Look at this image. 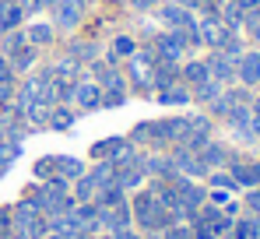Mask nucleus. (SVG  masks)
Masks as SVG:
<instances>
[{
    "mask_svg": "<svg viewBox=\"0 0 260 239\" xmlns=\"http://www.w3.org/2000/svg\"><path fill=\"white\" fill-rule=\"evenodd\" d=\"M71 197L78 200V204H85V200H95V197H99V183H95V176H91V172H81V176L74 180Z\"/></svg>",
    "mask_w": 260,
    "mask_h": 239,
    "instance_id": "18",
    "label": "nucleus"
},
{
    "mask_svg": "<svg viewBox=\"0 0 260 239\" xmlns=\"http://www.w3.org/2000/svg\"><path fill=\"white\" fill-rule=\"evenodd\" d=\"M243 25H246L250 39H253V42H260V21H250V18H243Z\"/></svg>",
    "mask_w": 260,
    "mask_h": 239,
    "instance_id": "38",
    "label": "nucleus"
},
{
    "mask_svg": "<svg viewBox=\"0 0 260 239\" xmlns=\"http://www.w3.org/2000/svg\"><path fill=\"white\" fill-rule=\"evenodd\" d=\"M137 11H151V7H158V0H130Z\"/></svg>",
    "mask_w": 260,
    "mask_h": 239,
    "instance_id": "40",
    "label": "nucleus"
},
{
    "mask_svg": "<svg viewBox=\"0 0 260 239\" xmlns=\"http://www.w3.org/2000/svg\"><path fill=\"white\" fill-rule=\"evenodd\" d=\"M229 239H260V222H257V215H239V218H232Z\"/></svg>",
    "mask_w": 260,
    "mask_h": 239,
    "instance_id": "17",
    "label": "nucleus"
},
{
    "mask_svg": "<svg viewBox=\"0 0 260 239\" xmlns=\"http://www.w3.org/2000/svg\"><path fill=\"white\" fill-rule=\"evenodd\" d=\"M229 130L239 137V141H257V130H253V116H250V106H232L225 113Z\"/></svg>",
    "mask_w": 260,
    "mask_h": 239,
    "instance_id": "8",
    "label": "nucleus"
},
{
    "mask_svg": "<svg viewBox=\"0 0 260 239\" xmlns=\"http://www.w3.org/2000/svg\"><path fill=\"white\" fill-rule=\"evenodd\" d=\"M4 4H14V0H0V7H4Z\"/></svg>",
    "mask_w": 260,
    "mask_h": 239,
    "instance_id": "43",
    "label": "nucleus"
},
{
    "mask_svg": "<svg viewBox=\"0 0 260 239\" xmlns=\"http://www.w3.org/2000/svg\"><path fill=\"white\" fill-rule=\"evenodd\" d=\"M113 183L123 190H141L144 187V155L130 152L120 162H113Z\"/></svg>",
    "mask_w": 260,
    "mask_h": 239,
    "instance_id": "3",
    "label": "nucleus"
},
{
    "mask_svg": "<svg viewBox=\"0 0 260 239\" xmlns=\"http://www.w3.org/2000/svg\"><path fill=\"white\" fill-rule=\"evenodd\" d=\"M169 155H173L176 172H179V176H186V180H204V176L211 172V169L201 162V155H197V152H190V148H183V144H176Z\"/></svg>",
    "mask_w": 260,
    "mask_h": 239,
    "instance_id": "5",
    "label": "nucleus"
},
{
    "mask_svg": "<svg viewBox=\"0 0 260 239\" xmlns=\"http://www.w3.org/2000/svg\"><path fill=\"white\" fill-rule=\"evenodd\" d=\"M144 176H151V180H176L179 172L173 165V155H144Z\"/></svg>",
    "mask_w": 260,
    "mask_h": 239,
    "instance_id": "15",
    "label": "nucleus"
},
{
    "mask_svg": "<svg viewBox=\"0 0 260 239\" xmlns=\"http://www.w3.org/2000/svg\"><path fill=\"white\" fill-rule=\"evenodd\" d=\"M208 180H211V190H229V194H236L239 187H236V180L229 176V169H211L208 172Z\"/></svg>",
    "mask_w": 260,
    "mask_h": 239,
    "instance_id": "26",
    "label": "nucleus"
},
{
    "mask_svg": "<svg viewBox=\"0 0 260 239\" xmlns=\"http://www.w3.org/2000/svg\"><path fill=\"white\" fill-rule=\"evenodd\" d=\"M158 102H162V106H186V102H193V95H190V88L179 81L173 88H162V92H158Z\"/></svg>",
    "mask_w": 260,
    "mask_h": 239,
    "instance_id": "21",
    "label": "nucleus"
},
{
    "mask_svg": "<svg viewBox=\"0 0 260 239\" xmlns=\"http://www.w3.org/2000/svg\"><path fill=\"white\" fill-rule=\"evenodd\" d=\"M243 204L250 207V215H260V187H250V190H243Z\"/></svg>",
    "mask_w": 260,
    "mask_h": 239,
    "instance_id": "34",
    "label": "nucleus"
},
{
    "mask_svg": "<svg viewBox=\"0 0 260 239\" xmlns=\"http://www.w3.org/2000/svg\"><path fill=\"white\" fill-rule=\"evenodd\" d=\"M257 222H260V215H257Z\"/></svg>",
    "mask_w": 260,
    "mask_h": 239,
    "instance_id": "45",
    "label": "nucleus"
},
{
    "mask_svg": "<svg viewBox=\"0 0 260 239\" xmlns=\"http://www.w3.org/2000/svg\"><path fill=\"white\" fill-rule=\"evenodd\" d=\"M109 239H144V236H141V232H134V229L127 225V229H116V232H109Z\"/></svg>",
    "mask_w": 260,
    "mask_h": 239,
    "instance_id": "36",
    "label": "nucleus"
},
{
    "mask_svg": "<svg viewBox=\"0 0 260 239\" xmlns=\"http://www.w3.org/2000/svg\"><path fill=\"white\" fill-rule=\"evenodd\" d=\"M11 236V207H0V239Z\"/></svg>",
    "mask_w": 260,
    "mask_h": 239,
    "instance_id": "35",
    "label": "nucleus"
},
{
    "mask_svg": "<svg viewBox=\"0 0 260 239\" xmlns=\"http://www.w3.org/2000/svg\"><path fill=\"white\" fill-rule=\"evenodd\" d=\"M134 152V144H130L127 137H102L95 148H91V159L95 162H120L123 155Z\"/></svg>",
    "mask_w": 260,
    "mask_h": 239,
    "instance_id": "10",
    "label": "nucleus"
},
{
    "mask_svg": "<svg viewBox=\"0 0 260 239\" xmlns=\"http://www.w3.org/2000/svg\"><path fill=\"white\" fill-rule=\"evenodd\" d=\"M211 141V120L208 116H186V130H183V148L190 152H201L204 144Z\"/></svg>",
    "mask_w": 260,
    "mask_h": 239,
    "instance_id": "6",
    "label": "nucleus"
},
{
    "mask_svg": "<svg viewBox=\"0 0 260 239\" xmlns=\"http://www.w3.org/2000/svg\"><path fill=\"white\" fill-rule=\"evenodd\" d=\"M221 88H225V84H218L215 78H208V81H201V84H193V88H190V95H193V102H204V106H211L218 95H221Z\"/></svg>",
    "mask_w": 260,
    "mask_h": 239,
    "instance_id": "22",
    "label": "nucleus"
},
{
    "mask_svg": "<svg viewBox=\"0 0 260 239\" xmlns=\"http://www.w3.org/2000/svg\"><path fill=\"white\" fill-rule=\"evenodd\" d=\"M208 64L204 60H186L183 67H179V81L186 84V88H193V84H201V81H208Z\"/></svg>",
    "mask_w": 260,
    "mask_h": 239,
    "instance_id": "20",
    "label": "nucleus"
},
{
    "mask_svg": "<svg viewBox=\"0 0 260 239\" xmlns=\"http://www.w3.org/2000/svg\"><path fill=\"white\" fill-rule=\"evenodd\" d=\"M99 207H120V204H127V190L123 187H106V190H99V197H95Z\"/></svg>",
    "mask_w": 260,
    "mask_h": 239,
    "instance_id": "24",
    "label": "nucleus"
},
{
    "mask_svg": "<svg viewBox=\"0 0 260 239\" xmlns=\"http://www.w3.org/2000/svg\"><path fill=\"white\" fill-rule=\"evenodd\" d=\"M95 53H99V49H95L91 42H74V46H71V60H74V64H85V60L91 64Z\"/></svg>",
    "mask_w": 260,
    "mask_h": 239,
    "instance_id": "31",
    "label": "nucleus"
},
{
    "mask_svg": "<svg viewBox=\"0 0 260 239\" xmlns=\"http://www.w3.org/2000/svg\"><path fill=\"white\" fill-rule=\"evenodd\" d=\"M158 18H162V25H166L169 32H183V28H193V25H197L193 11H186V7H176V4H166V7H158Z\"/></svg>",
    "mask_w": 260,
    "mask_h": 239,
    "instance_id": "13",
    "label": "nucleus"
},
{
    "mask_svg": "<svg viewBox=\"0 0 260 239\" xmlns=\"http://www.w3.org/2000/svg\"><path fill=\"white\" fill-rule=\"evenodd\" d=\"M134 53H137V46H134L130 36H116L113 46H109V56H113V60H116V56H134Z\"/></svg>",
    "mask_w": 260,
    "mask_h": 239,
    "instance_id": "29",
    "label": "nucleus"
},
{
    "mask_svg": "<svg viewBox=\"0 0 260 239\" xmlns=\"http://www.w3.org/2000/svg\"><path fill=\"white\" fill-rule=\"evenodd\" d=\"M130 222H134L144 236H158V232H166L169 225H176L179 218H176L169 207H162L158 200L141 187V190H134V200H130Z\"/></svg>",
    "mask_w": 260,
    "mask_h": 239,
    "instance_id": "1",
    "label": "nucleus"
},
{
    "mask_svg": "<svg viewBox=\"0 0 260 239\" xmlns=\"http://www.w3.org/2000/svg\"><path fill=\"white\" fill-rule=\"evenodd\" d=\"M151 49H155V56H158V64H179L183 60V53H186V42H183V32H162V36H155L151 39Z\"/></svg>",
    "mask_w": 260,
    "mask_h": 239,
    "instance_id": "4",
    "label": "nucleus"
},
{
    "mask_svg": "<svg viewBox=\"0 0 260 239\" xmlns=\"http://www.w3.org/2000/svg\"><path fill=\"white\" fill-rule=\"evenodd\" d=\"M144 239H151V236H144Z\"/></svg>",
    "mask_w": 260,
    "mask_h": 239,
    "instance_id": "44",
    "label": "nucleus"
},
{
    "mask_svg": "<svg viewBox=\"0 0 260 239\" xmlns=\"http://www.w3.org/2000/svg\"><path fill=\"white\" fill-rule=\"evenodd\" d=\"M176 7H186V11H197V0H169Z\"/></svg>",
    "mask_w": 260,
    "mask_h": 239,
    "instance_id": "41",
    "label": "nucleus"
},
{
    "mask_svg": "<svg viewBox=\"0 0 260 239\" xmlns=\"http://www.w3.org/2000/svg\"><path fill=\"white\" fill-rule=\"evenodd\" d=\"M197 32H201V42H204V46H211V49H221V42L232 36V32L221 25V18H218V14H204V18L197 21Z\"/></svg>",
    "mask_w": 260,
    "mask_h": 239,
    "instance_id": "11",
    "label": "nucleus"
},
{
    "mask_svg": "<svg viewBox=\"0 0 260 239\" xmlns=\"http://www.w3.org/2000/svg\"><path fill=\"white\" fill-rule=\"evenodd\" d=\"M81 172H85V165L78 159H71V155H53V176H60V180L71 183V180H78Z\"/></svg>",
    "mask_w": 260,
    "mask_h": 239,
    "instance_id": "19",
    "label": "nucleus"
},
{
    "mask_svg": "<svg viewBox=\"0 0 260 239\" xmlns=\"http://www.w3.org/2000/svg\"><path fill=\"white\" fill-rule=\"evenodd\" d=\"M49 127H53V130H67V127H74V109H67V106H53V113H49Z\"/></svg>",
    "mask_w": 260,
    "mask_h": 239,
    "instance_id": "27",
    "label": "nucleus"
},
{
    "mask_svg": "<svg viewBox=\"0 0 260 239\" xmlns=\"http://www.w3.org/2000/svg\"><path fill=\"white\" fill-rule=\"evenodd\" d=\"M91 71H95V84L102 88V109H120L127 102V81H123V74L109 60H91Z\"/></svg>",
    "mask_w": 260,
    "mask_h": 239,
    "instance_id": "2",
    "label": "nucleus"
},
{
    "mask_svg": "<svg viewBox=\"0 0 260 239\" xmlns=\"http://www.w3.org/2000/svg\"><path fill=\"white\" fill-rule=\"evenodd\" d=\"M208 200H211L215 207H221V204L229 200V190H211V194H208Z\"/></svg>",
    "mask_w": 260,
    "mask_h": 239,
    "instance_id": "39",
    "label": "nucleus"
},
{
    "mask_svg": "<svg viewBox=\"0 0 260 239\" xmlns=\"http://www.w3.org/2000/svg\"><path fill=\"white\" fill-rule=\"evenodd\" d=\"M71 102H74L78 109H85V113L102 109V88H99L95 81H88V78H78V81H74V95H71Z\"/></svg>",
    "mask_w": 260,
    "mask_h": 239,
    "instance_id": "7",
    "label": "nucleus"
},
{
    "mask_svg": "<svg viewBox=\"0 0 260 239\" xmlns=\"http://www.w3.org/2000/svg\"><path fill=\"white\" fill-rule=\"evenodd\" d=\"M236 4H239V7H243V11H253V7H257L260 0H236Z\"/></svg>",
    "mask_w": 260,
    "mask_h": 239,
    "instance_id": "42",
    "label": "nucleus"
},
{
    "mask_svg": "<svg viewBox=\"0 0 260 239\" xmlns=\"http://www.w3.org/2000/svg\"><path fill=\"white\" fill-rule=\"evenodd\" d=\"M250 116H253V130H257V141H260V99L250 102Z\"/></svg>",
    "mask_w": 260,
    "mask_h": 239,
    "instance_id": "37",
    "label": "nucleus"
},
{
    "mask_svg": "<svg viewBox=\"0 0 260 239\" xmlns=\"http://www.w3.org/2000/svg\"><path fill=\"white\" fill-rule=\"evenodd\" d=\"M236 81L243 88H257L260 84V53L257 49H243V56L236 60Z\"/></svg>",
    "mask_w": 260,
    "mask_h": 239,
    "instance_id": "9",
    "label": "nucleus"
},
{
    "mask_svg": "<svg viewBox=\"0 0 260 239\" xmlns=\"http://www.w3.org/2000/svg\"><path fill=\"white\" fill-rule=\"evenodd\" d=\"M21 46H28V36H25L21 28L4 32V56H11V53H14V49H21Z\"/></svg>",
    "mask_w": 260,
    "mask_h": 239,
    "instance_id": "30",
    "label": "nucleus"
},
{
    "mask_svg": "<svg viewBox=\"0 0 260 239\" xmlns=\"http://www.w3.org/2000/svg\"><path fill=\"white\" fill-rule=\"evenodd\" d=\"M53 18L60 28H74L85 18V0H56L53 4Z\"/></svg>",
    "mask_w": 260,
    "mask_h": 239,
    "instance_id": "14",
    "label": "nucleus"
},
{
    "mask_svg": "<svg viewBox=\"0 0 260 239\" xmlns=\"http://www.w3.org/2000/svg\"><path fill=\"white\" fill-rule=\"evenodd\" d=\"M166 239H193V229H190V222H176L166 229Z\"/></svg>",
    "mask_w": 260,
    "mask_h": 239,
    "instance_id": "33",
    "label": "nucleus"
},
{
    "mask_svg": "<svg viewBox=\"0 0 260 239\" xmlns=\"http://www.w3.org/2000/svg\"><path fill=\"white\" fill-rule=\"evenodd\" d=\"M197 155H201V162H204L208 169H225L229 162L236 159V152H229V148H225V144H218V141H208Z\"/></svg>",
    "mask_w": 260,
    "mask_h": 239,
    "instance_id": "16",
    "label": "nucleus"
},
{
    "mask_svg": "<svg viewBox=\"0 0 260 239\" xmlns=\"http://www.w3.org/2000/svg\"><path fill=\"white\" fill-rule=\"evenodd\" d=\"M21 18H25V7H21V4H4V7H0V28H4V32H14V28L21 25Z\"/></svg>",
    "mask_w": 260,
    "mask_h": 239,
    "instance_id": "23",
    "label": "nucleus"
},
{
    "mask_svg": "<svg viewBox=\"0 0 260 239\" xmlns=\"http://www.w3.org/2000/svg\"><path fill=\"white\" fill-rule=\"evenodd\" d=\"M7 64H11V71H32L36 49H32V46H21V49H14V53L7 56Z\"/></svg>",
    "mask_w": 260,
    "mask_h": 239,
    "instance_id": "25",
    "label": "nucleus"
},
{
    "mask_svg": "<svg viewBox=\"0 0 260 239\" xmlns=\"http://www.w3.org/2000/svg\"><path fill=\"white\" fill-rule=\"evenodd\" d=\"M25 36H28V46H49V42H53V25H43V21H39V25H32Z\"/></svg>",
    "mask_w": 260,
    "mask_h": 239,
    "instance_id": "28",
    "label": "nucleus"
},
{
    "mask_svg": "<svg viewBox=\"0 0 260 239\" xmlns=\"http://www.w3.org/2000/svg\"><path fill=\"white\" fill-rule=\"evenodd\" d=\"M204 64H208V74H211L218 84H232V81H236V60L225 56L221 49H211V56H208Z\"/></svg>",
    "mask_w": 260,
    "mask_h": 239,
    "instance_id": "12",
    "label": "nucleus"
},
{
    "mask_svg": "<svg viewBox=\"0 0 260 239\" xmlns=\"http://www.w3.org/2000/svg\"><path fill=\"white\" fill-rule=\"evenodd\" d=\"M18 155H21V144H7V141H0V172L11 169Z\"/></svg>",
    "mask_w": 260,
    "mask_h": 239,
    "instance_id": "32",
    "label": "nucleus"
}]
</instances>
